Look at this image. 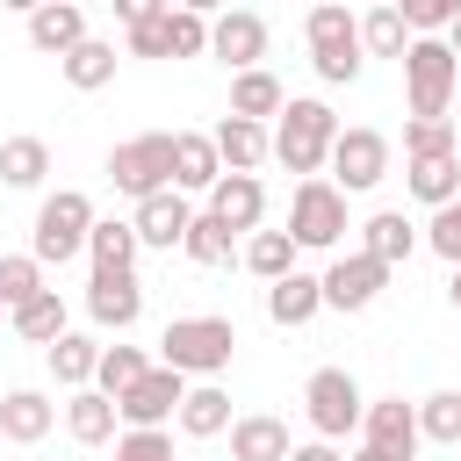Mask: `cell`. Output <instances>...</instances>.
I'll return each mask as SVG.
<instances>
[{"mask_svg":"<svg viewBox=\"0 0 461 461\" xmlns=\"http://www.w3.org/2000/svg\"><path fill=\"white\" fill-rule=\"evenodd\" d=\"M230 353H238V324L230 317H173L166 331H158V367H180V375H194V382H216L223 367H230Z\"/></svg>","mask_w":461,"mask_h":461,"instance_id":"1","label":"cell"},{"mask_svg":"<svg viewBox=\"0 0 461 461\" xmlns=\"http://www.w3.org/2000/svg\"><path fill=\"white\" fill-rule=\"evenodd\" d=\"M303 36H310V65H317V79H324V86H353V79H360L367 50H360V14H353L346 0L310 7Z\"/></svg>","mask_w":461,"mask_h":461,"instance_id":"2","label":"cell"},{"mask_svg":"<svg viewBox=\"0 0 461 461\" xmlns=\"http://www.w3.org/2000/svg\"><path fill=\"white\" fill-rule=\"evenodd\" d=\"M331 144H339V115L324 101H288L274 115V158L303 180H317V166H331Z\"/></svg>","mask_w":461,"mask_h":461,"instance_id":"3","label":"cell"},{"mask_svg":"<svg viewBox=\"0 0 461 461\" xmlns=\"http://www.w3.org/2000/svg\"><path fill=\"white\" fill-rule=\"evenodd\" d=\"M86 230H94V202H86L79 187H58V194L36 202V238H29V252H36L43 267H65V259L86 252Z\"/></svg>","mask_w":461,"mask_h":461,"instance_id":"4","label":"cell"},{"mask_svg":"<svg viewBox=\"0 0 461 461\" xmlns=\"http://www.w3.org/2000/svg\"><path fill=\"white\" fill-rule=\"evenodd\" d=\"M108 180H115V194H130V202L166 194V187H173V137H166V130H144V137L115 144V151H108Z\"/></svg>","mask_w":461,"mask_h":461,"instance_id":"5","label":"cell"},{"mask_svg":"<svg viewBox=\"0 0 461 461\" xmlns=\"http://www.w3.org/2000/svg\"><path fill=\"white\" fill-rule=\"evenodd\" d=\"M303 411H310V432H317V439H346V432H360L367 396H360V382H353L346 367H317V375L303 382Z\"/></svg>","mask_w":461,"mask_h":461,"instance_id":"6","label":"cell"},{"mask_svg":"<svg viewBox=\"0 0 461 461\" xmlns=\"http://www.w3.org/2000/svg\"><path fill=\"white\" fill-rule=\"evenodd\" d=\"M454 79H461V58L447 50V36H418V43L403 50L411 115H447V101H454Z\"/></svg>","mask_w":461,"mask_h":461,"instance_id":"7","label":"cell"},{"mask_svg":"<svg viewBox=\"0 0 461 461\" xmlns=\"http://www.w3.org/2000/svg\"><path fill=\"white\" fill-rule=\"evenodd\" d=\"M288 238L303 252H331L346 238V194L331 180H295V194H288Z\"/></svg>","mask_w":461,"mask_h":461,"instance_id":"8","label":"cell"},{"mask_svg":"<svg viewBox=\"0 0 461 461\" xmlns=\"http://www.w3.org/2000/svg\"><path fill=\"white\" fill-rule=\"evenodd\" d=\"M382 180H389V137L367 130V122L339 130V144H331V187H339V194H367V187H382Z\"/></svg>","mask_w":461,"mask_h":461,"instance_id":"9","label":"cell"},{"mask_svg":"<svg viewBox=\"0 0 461 461\" xmlns=\"http://www.w3.org/2000/svg\"><path fill=\"white\" fill-rule=\"evenodd\" d=\"M180 403H187V375L180 367H151L137 389L115 396L122 425H137V432H166V418H180Z\"/></svg>","mask_w":461,"mask_h":461,"instance_id":"10","label":"cell"},{"mask_svg":"<svg viewBox=\"0 0 461 461\" xmlns=\"http://www.w3.org/2000/svg\"><path fill=\"white\" fill-rule=\"evenodd\" d=\"M317 281H324V310H367V303L389 288V267L367 259V252H339Z\"/></svg>","mask_w":461,"mask_h":461,"instance_id":"11","label":"cell"},{"mask_svg":"<svg viewBox=\"0 0 461 461\" xmlns=\"http://www.w3.org/2000/svg\"><path fill=\"white\" fill-rule=\"evenodd\" d=\"M86 317H94L101 331H130V324L144 317V281H137V274H115V267H94V281H86Z\"/></svg>","mask_w":461,"mask_h":461,"instance_id":"12","label":"cell"},{"mask_svg":"<svg viewBox=\"0 0 461 461\" xmlns=\"http://www.w3.org/2000/svg\"><path fill=\"white\" fill-rule=\"evenodd\" d=\"M209 58H223L230 72H252V65L267 58V22H259L252 7H223V14L209 22Z\"/></svg>","mask_w":461,"mask_h":461,"instance_id":"13","label":"cell"},{"mask_svg":"<svg viewBox=\"0 0 461 461\" xmlns=\"http://www.w3.org/2000/svg\"><path fill=\"white\" fill-rule=\"evenodd\" d=\"M418 403H403V396H375L367 403V418H360V447H382V454H396V461H411L418 454Z\"/></svg>","mask_w":461,"mask_h":461,"instance_id":"14","label":"cell"},{"mask_svg":"<svg viewBox=\"0 0 461 461\" xmlns=\"http://www.w3.org/2000/svg\"><path fill=\"white\" fill-rule=\"evenodd\" d=\"M209 216H216L230 238H238V230L252 238L259 216H267V187H259V173H223V180L209 187Z\"/></svg>","mask_w":461,"mask_h":461,"instance_id":"15","label":"cell"},{"mask_svg":"<svg viewBox=\"0 0 461 461\" xmlns=\"http://www.w3.org/2000/svg\"><path fill=\"white\" fill-rule=\"evenodd\" d=\"M209 137H216V151H223V173H259V166L274 158V130L252 122V115H223Z\"/></svg>","mask_w":461,"mask_h":461,"instance_id":"16","label":"cell"},{"mask_svg":"<svg viewBox=\"0 0 461 461\" xmlns=\"http://www.w3.org/2000/svg\"><path fill=\"white\" fill-rule=\"evenodd\" d=\"M137 238L144 245H158V252H173V245H187V223H194V209H187V194L180 187H166V194H151V202H137Z\"/></svg>","mask_w":461,"mask_h":461,"instance_id":"17","label":"cell"},{"mask_svg":"<svg viewBox=\"0 0 461 461\" xmlns=\"http://www.w3.org/2000/svg\"><path fill=\"white\" fill-rule=\"evenodd\" d=\"M418 238H425V230H418L403 209H375V216L360 223V252H367V259H382L389 274H396V267L418 252Z\"/></svg>","mask_w":461,"mask_h":461,"instance_id":"18","label":"cell"},{"mask_svg":"<svg viewBox=\"0 0 461 461\" xmlns=\"http://www.w3.org/2000/svg\"><path fill=\"white\" fill-rule=\"evenodd\" d=\"M288 454H295L288 418H274V411H245V418L230 425V461H288Z\"/></svg>","mask_w":461,"mask_h":461,"instance_id":"19","label":"cell"},{"mask_svg":"<svg viewBox=\"0 0 461 461\" xmlns=\"http://www.w3.org/2000/svg\"><path fill=\"white\" fill-rule=\"evenodd\" d=\"M223 180V151H216V137H202V130H173V187L187 194V187H216Z\"/></svg>","mask_w":461,"mask_h":461,"instance_id":"20","label":"cell"},{"mask_svg":"<svg viewBox=\"0 0 461 461\" xmlns=\"http://www.w3.org/2000/svg\"><path fill=\"white\" fill-rule=\"evenodd\" d=\"M317 310H324V281H317V274H303V267H295V274H281V281H267V317H274L281 331H295V324H310Z\"/></svg>","mask_w":461,"mask_h":461,"instance_id":"21","label":"cell"},{"mask_svg":"<svg viewBox=\"0 0 461 461\" xmlns=\"http://www.w3.org/2000/svg\"><path fill=\"white\" fill-rule=\"evenodd\" d=\"M50 425H58V403H50L43 389H7V396H0V439L36 447Z\"/></svg>","mask_w":461,"mask_h":461,"instance_id":"22","label":"cell"},{"mask_svg":"<svg viewBox=\"0 0 461 461\" xmlns=\"http://www.w3.org/2000/svg\"><path fill=\"white\" fill-rule=\"evenodd\" d=\"M29 43L50 50V58L79 50V43H86V7H72V0H43V7L29 14Z\"/></svg>","mask_w":461,"mask_h":461,"instance_id":"23","label":"cell"},{"mask_svg":"<svg viewBox=\"0 0 461 461\" xmlns=\"http://www.w3.org/2000/svg\"><path fill=\"white\" fill-rule=\"evenodd\" d=\"M115 425H122L115 396H101V389H72V396H65V432H72L79 447H108Z\"/></svg>","mask_w":461,"mask_h":461,"instance_id":"24","label":"cell"},{"mask_svg":"<svg viewBox=\"0 0 461 461\" xmlns=\"http://www.w3.org/2000/svg\"><path fill=\"white\" fill-rule=\"evenodd\" d=\"M137 252H144V238H137L130 216H94V230H86V259H94V267L137 274Z\"/></svg>","mask_w":461,"mask_h":461,"instance_id":"25","label":"cell"},{"mask_svg":"<svg viewBox=\"0 0 461 461\" xmlns=\"http://www.w3.org/2000/svg\"><path fill=\"white\" fill-rule=\"evenodd\" d=\"M411 173H403V187L425 202V209H447V202H461V158L447 151V158H403Z\"/></svg>","mask_w":461,"mask_h":461,"instance_id":"26","label":"cell"},{"mask_svg":"<svg viewBox=\"0 0 461 461\" xmlns=\"http://www.w3.org/2000/svg\"><path fill=\"white\" fill-rule=\"evenodd\" d=\"M238 418H230V396L216 389V382H187V403H180V432L187 439H216V432H230Z\"/></svg>","mask_w":461,"mask_h":461,"instance_id":"27","label":"cell"},{"mask_svg":"<svg viewBox=\"0 0 461 461\" xmlns=\"http://www.w3.org/2000/svg\"><path fill=\"white\" fill-rule=\"evenodd\" d=\"M115 65H122V58H115V43H108V36H86L79 50H65V58H58V72H65V86H79V94H94V86H108V79H115Z\"/></svg>","mask_w":461,"mask_h":461,"instance_id":"28","label":"cell"},{"mask_svg":"<svg viewBox=\"0 0 461 461\" xmlns=\"http://www.w3.org/2000/svg\"><path fill=\"white\" fill-rule=\"evenodd\" d=\"M288 108V94H281V79L267 72V65H252V72H230V115H252V122H267V115H281Z\"/></svg>","mask_w":461,"mask_h":461,"instance_id":"29","label":"cell"},{"mask_svg":"<svg viewBox=\"0 0 461 461\" xmlns=\"http://www.w3.org/2000/svg\"><path fill=\"white\" fill-rule=\"evenodd\" d=\"M43 353H50V375H58L65 389H94V367H101V339H86V331H65V339H50Z\"/></svg>","mask_w":461,"mask_h":461,"instance_id":"30","label":"cell"},{"mask_svg":"<svg viewBox=\"0 0 461 461\" xmlns=\"http://www.w3.org/2000/svg\"><path fill=\"white\" fill-rule=\"evenodd\" d=\"M7 324H14V339L50 346V339H65V295H58V288H43V295H29L22 310H7Z\"/></svg>","mask_w":461,"mask_h":461,"instance_id":"31","label":"cell"},{"mask_svg":"<svg viewBox=\"0 0 461 461\" xmlns=\"http://www.w3.org/2000/svg\"><path fill=\"white\" fill-rule=\"evenodd\" d=\"M411 43H418V36H411V22H403L396 7H367V22H360V50H367V58H396V65H403Z\"/></svg>","mask_w":461,"mask_h":461,"instance_id":"32","label":"cell"},{"mask_svg":"<svg viewBox=\"0 0 461 461\" xmlns=\"http://www.w3.org/2000/svg\"><path fill=\"white\" fill-rule=\"evenodd\" d=\"M43 173H50V144L43 137H7L0 144V180L7 187H43Z\"/></svg>","mask_w":461,"mask_h":461,"instance_id":"33","label":"cell"},{"mask_svg":"<svg viewBox=\"0 0 461 461\" xmlns=\"http://www.w3.org/2000/svg\"><path fill=\"white\" fill-rule=\"evenodd\" d=\"M295 252H303V245H295L288 230H252V238H245V267H252L259 281H281V274H295Z\"/></svg>","mask_w":461,"mask_h":461,"instance_id":"34","label":"cell"},{"mask_svg":"<svg viewBox=\"0 0 461 461\" xmlns=\"http://www.w3.org/2000/svg\"><path fill=\"white\" fill-rule=\"evenodd\" d=\"M151 375V360H144V346H101V367H94V389L101 396H122V389H137Z\"/></svg>","mask_w":461,"mask_h":461,"instance_id":"35","label":"cell"},{"mask_svg":"<svg viewBox=\"0 0 461 461\" xmlns=\"http://www.w3.org/2000/svg\"><path fill=\"white\" fill-rule=\"evenodd\" d=\"M50 281H43V259L36 252H0V303L7 310H22L29 295H43Z\"/></svg>","mask_w":461,"mask_h":461,"instance_id":"36","label":"cell"},{"mask_svg":"<svg viewBox=\"0 0 461 461\" xmlns=\"http://www.w3.org/2000/svg\"><path fill=\"white\" fill-rule=\"evenodd\" d=\"M418 432H425L432 447H461V389L425 396V403H418Z\"/></svg>","mask_w":461,"mask_h":461,"instance_id":"37","label":"cell"},{"mask_svg":"<svg viewBox=\"0 0 461 461\" xmlns=\"http://www.w3.org/2000/svg\"><path fill=\"white\" fill-rule=\"evenodd\" d=\"M454 151V115H411L403 122V158H447Z\"/></svg>","mask_w":461,"mask_h":461,"instance_id":"38","label":"cell"},{"mask_svg":"<svg viewBox=\"0 0 461 461\" xmlns=\"http://www.w3.org/2000/svg\"><path fill=\"white\" fill-rule=\"evenodd\" d=\"M180 252H187L194 267H223V259H230V230H223V223L202 209V216L187 223V245H180Z\"/></svg>","mask_w":461,"mask_h":461,"instance_id":"39","label":"cell"},{"mask_svg":"<svg viewBox=\"0 0 461 461\" xmlns=\"http://www.w3.org/2000/svg\"><path fill=\"white\" fill-rule=\"evenodd\" d=\"M209 50V22L187 7H166V58H202Z\"/></svg>","mask_w":461,"mask_h":461,"instance_id":"40","label":"cell"},{"mask_svg":"<svg viewBox=\"0 0 461 461\" xmlns=\"http://www.w3.org/2000/svg\"><path fill=\"white\" fill-rule=\"evenodd\" d=\"M425 245L447 259V267H461V202H447V209H432V223H425Z\"/></svg>","mask_w":461,"mask_h":461,"instance_id":"41","label":"cell"},{"mask_svg":"<svg viewBox=\"0 0 461 461\" xmlns=\"http://www.w3.org/2000/svg\"><path fill=\"white\" fill-rule=\"evenodd\" d=\"M115 461H173V432H115Z\"/></svg>","mask_w":461,"mask_h":461,"instance_id":"42","label":"cell"},{"mask_svg":"<svg viewBox=\"0 0 461 461\" xmlns=\"http://www.w3.org/2000/svg\"><path fill=\"white\" fill-rule=\"evenodd\" d=\"M396 14L411 22V36H447V0H396Z\"/></svg>","mask_w":461,"mask_h":461,"instance_id":"43","label":"cell"},{"mask_svg":"<svg viewBox=\"0 0 461 461\" xmlns=\"http://www.w3.org/2000/svg\"><path fill=\"white\" fill-rule=\"evenodd\" d=\"M130 58H166V14H158V22H137V29H130Z\"/></svg>","mask_w":461,"mask_h":461,"instance_id":"44","label":"cell"},{"mask_svg":"<svg viewBox=\"0 0 461 461\" xmlns=\"http://www.w3.org/2000/svg\"><path fill=\"white\" fill-rule=\"evenodd\" d=\"M173 0H115V14H122V29H137V22H158Z\"/></svg>","mask_w":461,"mask_h":461,"instance_id":"45","label":"cell"},{"mask_svg":"<svg viewBox=\"0 0 461 461\" xmlns=\"http://www.w3.org/2000/svg\"><path fill=\"white\" fill-rule=\"evenodd\" d=\"M288 461H346V454H339V439H303Z\"/></svg>","mask_w":461,"mask_h":461,"instance_id":"46","label":"cell"},{"mask_svg":"<svg viewBox=\"0 0 461 461\" xmlns=\"http://www.w3.org/2000/svg\"><path fill=\"white\" fill-rule=\"evenodd\" d=\"M173 7H187V14H202V22H216V14L230 7V0H173Z\"/></svg>","mask_w":461,"mask_h":461,"instance_id":"47","label":"cell"},{"mask_svg":"<svg viewBox=\"0 0 461 461\" xmlns=\"http://www.w3.org/2000/svg\"><path fill=\"white\" fill-rule=\"evenodd\" d=\"M447 50H454V58H461V14H454V22H447Z\"/></svg>","mask_w":461,"mask_h":461,"instance_id":"48","label":"cell"},{"mask_svg":"<svg viewBox=\"0 0 461 461\" xmlns=\"http://www.w3.org/2000/svg\"><path fill=\"white\" fill-rule=\"evenodd\" d=\"M353 461H396V454H382V447H360V454H353Z\"/></svg>","mask_w":461,"mask_h":461,"instance_id":"49","label":"cell"},{"mask_svg":"<svg viewBox=\"0 0 461 461\" xmlns=\"http://www.w3.org/2000/svg\"><path fill=\"white\" fill-rule=\"evenodd\" d=\"M0 7H14V14H36V7H43V0H0Z\"/></svg>","mask_w":461,"mask_h":461,"instance_id":"50","label":"cell"},{"mask_svg":"<svg viewBox=\"0 0 461 461\" xmlns=\"http://www.w3.org/2000/svg\"><path fill=\"white\" fill-rule=\"evenodd\" d=\"M447 303H454V310H461V267H454V281H447Z\"/></svg>","mask_w":461,"mask_h":461,"instance_id":"51","label":"cell"},{"mask_svg":"<svg viewBox=\"0 0 461 461\" xmlns=\"http://www.w3.org/2000/svg\"><path fill=\"white\" fill-rule=\"evenodd\" d=\"M447 14H461V0H447Z\"/></svg>","mask_w":461,"mask_h":461,"instance_id":"52","label":"cell"},{"mask_svg":"<svg viewBox=\"0 0 461 461\" xmlns=\"http://www.w3.org/2000/svg\"><path fill=\"white\" fill-rule=\"evenodd\" d=\"M375 7H396V0H375Z\"/></svg>","mask_w":461,"mask_h":461,"instance_id":"53","label":"cell"},{"mask_svg":"<svg viewBox=\"0 0 461 461\" xmlns=\"http://www.w3.org/2000/svg\"><path fill=\"white\" fill-rule=\"evenodd\" d=\"M0 324H7V303H0Z\"/></svg>","mask_w":461,"mask_h":461,"instance_id":"54","label":"cell"},{"mask_svg":"<svg viewBox=\"0 0 461 461\" xmlns=\"http://www.w3.org/2000/svg\"><path fill=\"white\" fill-rule=\"evenodd\" d=\"M72 7H86V0H72Z\"/></svg>","mask_w":461,"mask_h":461,"instance_id":"55","label":"cell"},{"mask_svg":"<svg viewBox=\"0 0 461 461\" xmlns=\"http://www.w3.org/2000/svg\"><path fill=\"white\" fill-rule=\"evenodd\" d=\"M310 7H324V0H310Z\"/></svg>","mask_w":461,"mask_h":461,"instance_id":"56","label":"cell"}]
</instances>
